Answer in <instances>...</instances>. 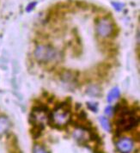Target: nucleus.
I'll return each mask as SVG.
<instances>
[{
	"instance_id": "nucleus-1",
	"label": "nucleus",
	"mask_w": 140,
	"mask_h": 153,
	"mask_svg": "<svg viewBox=\"0 0 140 153\" xmlns=\"http://www.w3.org/2000/svg\"><path fill=\"white\" fill-rule=\"evenodd\" d=\"M116 112H119V116L116 120V125L117 128L120 132L129 131L139 124V115H136L133 112L129 111L125 107L121 108V109Z\"/></svg>"
},
{
	"instance_id": "nucleus-2",
	"label": "nucleus",
	"mask_w": 140,
	"mask_h": 153,
	"mask_svg": "<svg viewBox=\"0 0 140 153\" xmlns=\"http://www.w3.org/2000/svg\"><path fill=\"white\" fill-rule=\"evenodd\" d=\"M35 59L41 63H47L53 61L57 57V51L53 47L42 44L39 45L35 50Z\"/></svg>"
},
{
	"instance_id": "nucleus-3",
	"label": "nucleus",
	"mask_w": 140,
	"mask_h": 153,
	"mask_svg": "<svg viewBox=\"0 0 140 153\" xmlns=\"http://www.w3.org/2000/svg\"><path fill=\"white\" fill-rule=\"evenodd\" d=\"M51 119L53 125L59 127H62L69 123L70 120V112L67 108L61 105L53 110L52 113Z\"/></svg>"
},
{
	"instance_id": "nucleus-4",
	"label": "nucleus",
	"mask_w": 140,
	"mask_h": 153,
	"mask_svg": "<svg viewBox=\"0 0 140 153\" xmlns=\"http://www.w3.org/2000/svg\"><path fill=\"white\" fill-rule=\"evenodd\" d=\"M113 30L114 25L113 22L107 17L101 18L96 23V32L101 37H109L113 33Z\"/></svg>"
},
{
	"instance_id": "nucleus-5",
	"label": "nucleus",
	"mask_w": 140,
	"mask_h": 153,
	"mask_svg": "<svg viewBox=\"0 0 140 153\" xmlns=\"http://www.w3.org/2000/svg\"><path fill=\"white\" fill-rule=\"evenodd\" d=\"M116 146L121 153H130L133 149V142L131 139L124 138L119 139Z\"/></svg>"
},
{
	"instance_id": "nucleus-6",
	"label": "nucleus",
	"mask_w": 140,
	"mask_h": 153,
	"mask_svg": "<svg viewBox=\"0 0 140 153\" xmlns=\"http://www.w3.org/2000/svg\"><path fill=\"white\" fill-rule=\"evenodd\" d=\"M10 126V123L8 118L4 116H0V135L7 132Z\"/></svg>"
},
{
	"instance_id": "nucleus-7",
	"label": "nucleus",
	"mask_w": 140,
	"mask_h": 153,
	"mask_svg": "<svg viewBox=\"0 0 140 153\" xmlns=\"http://www.w3.org/2000/svg\"><path fill=\"white\" fill-rule=\"evenodd\" d=\"M120 96V91H119V89L118 87H115L111 90V91L108 93L107 95V102H112L113 101H115L116 99H118Z\"/></svg>"
},
{
	"instance_id": "nucleus-8",
	"label": "nucleus",
	"mask_w": 140,
	"mask_h": 153,
	"mask_svg": "<svg viewBox=\"0 0 140 153\" xmlns=\"http://www.w3.org/2000/svg\"><path fill=\"white\" fill-rule=\"evenodd\" d=\"M86 134H87V132L85 131V129H83V128H79L78 130H76L73 136L75 137V139L78 140L80 143H83V142H85L87 140V138H86Z\"/></svg>"
},
{
	"instance_id": "nucleus-9",
	"label": "nucleus",
	"mask_w": 140,
	"mask_h": 153,
	"mask_svg": "<svg viewBox=\"0 0 140 153\" xmlns=\"http://www.w3.org/2000/svg\"><path fill=\"white\" fill-rule=\"evenodd\" d=\"M43 128H44L43 125H34L33 129L31 130V134H32V136H33L35 139L39 138V137L41 135Z\"/></svg>"
},
{
	"instance_id": "nucleus-10",
	"label": "nucleus",
	"mask_w": 140,
	"mask_h": 153,
	"mask_svg": "<svg viewBox=\"0 0 140 153\" xmlns=\"http://www.w3.org/2000/svg\"><path fill=\"white\" fill-rule=\"evenodd\" d=\"M99 120H100V123H101V125L102 126V128L105 131H107V132H110L111 131V125H110V122H109L108 119L106 118L104 116H101V117H100Z\"/></svg>"
},
{
	"instance_id": "nucleus-11",
	"label": "nucleus",
	"mask_w": 140,
	"mask_h": 153,
	"mask_svg": "<svg viewBox=\"0 0 140 153\" xmlns=\"http://www.w3.org/2000/svg\"><path fill=\"white\" fill-rule=\"evenodd\" d=\"M33 153H48L41 145H35L33 148Z\"/></svg>"
},
{
	"instance_id": "nucleus-12",
	"label": "nucleus",
	"mask_w": 140,
	"mask_h": 153,
	"mask_svg": "<svg viewBox=\"0 0 140 153\" xmlns=\"http://www.w3.org/2000/svg\"><path fill=\"white\" fill-rule=\"evenodd\" d=\"M111 4H112L113 7L114 8V10L117 11H121L125 6V4L123 3H120V2H112Z\"/></svg>"
},
{
	"instance_id": "nucleus-13",
	"label": "nucleus",
	"mask_w": 140,
	"mask_h": 153,
	"mask_svg": "<svg viewBox=\"0 0 140 153\" xmlns=\"http://www.w3.org/2000/svg\"><path fill=\"white\" fill-rule=\"evenodd\" d=\"M36 5H37V2H35V1H33V2L29 3L27 5V7H26V11L27 12H31L35 9Z\"/></svg>"
},
{
	"instance_id": "nucleus-14",
	"label": "nucleus",
	"mask_w": 140,
	"mask_h": 153,
	"mask_svg": "<svg viewBox=\"0 0 140 153\" xmlns=\"http://www.w3.org/2000/svg\"><path fill=\"white\" fill-rule=\"evenodd\" d=\"M88 106H89V108L93 112H97V105H96V103H90V102H89Z\"/></svg>"
},
{
	"instance_id": "nucleus-15",
	"label": "nucleus",
	"mask_w": 140,
	"mask_h": 153,
	"mask_svg": "<svg viewBox=\"0 0 140 153\" xmlns=\"http://www.w3.org/2000/svg\"><path fill=\"white\" fill-rule=\"evenodd\" d=\"M113 108L112 107H110V106H108L107 108H105V114H107V115H112L113 114Z\"/></svg>"
},
{
	"instance_id": "nucleus-16",
	"label": "nucleus",
	"mask_w": 140,
	"mask_h": 153,
	"mask_svg": "<svg viewBox=\"0 0 140 153\" xmlns=\"http://www.w3.org/2000/svg\"><path fill=\"white\" fill-rule=\"evenodd\" d=\"M97 153H104V152H98Z\"/></svg>"
}]
</instances>
